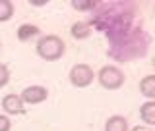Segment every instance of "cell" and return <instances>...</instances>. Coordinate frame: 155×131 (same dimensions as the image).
Here are the masks:
<instances>
[{"mask_svg": "<svg viewBox=\"0 0 155 131\" xmlns=\"http://www.w3.org/2000/svg\"><path fill=\"white\" fill-rule=\"evenodd\" d=\"M149 42H151V39H149L147 33L142 31V29H134L128 35H124L120 41L110 45L109 54L118 62H130L138 56H143L149 48Z\"/></svg>", "mask_w": 155, "mask_h": 131, "instance_id": "obj_1", "label": "cell"}, {"mask_svg": "<svg viewBox=\"0 0 155 131\" xmlns=\"http://www.w3.org/2000/svg\"><path fill=\"white\" fill-rule=\"evenodd\" d=\"M66 52V42L58 35H47L41 37L37 42V54L47 62H54Z\"/></svg>", "mask_w": 155, "mask_h": 131, "instance_id": "obj_2", "label": "cell"}, {"mask_svg": "<svg viewBox=\"0 0 155 131\" xmlns=\"http://www.w3.org/2000/svg\"><path fill=\"white\" fill-rule=\"evenodd\" d=\"M95 77L99 79L101 87H105V89H109V91L120 89V87L124 85V79H126L124 71L116 66H103Z\"/></svg>", "mask_w": 155, "mask_h": 131, "instance_id": "obj_3", "label": "cell"}, {"mask_svg": "<svg viewBox=\"0 0 155 131\" xmlns=\"http://www.w3.org/2000/svg\"><path fill=\"white\" fill-rule=\"evenodd\" d=\"M70 83L78 87V89H85V87H89L91 83H93L95 79V71L91 66L87 64H76L74 67L70 70Z\"/></svg>", "mask_w": 155, "mask_h": 131, "instance_id": "obj_4", "label": "cell"}, {"mask_svg": "<svg viewBox=\"0 0 155 131\" xmlns=\"http://www.w3.org/2000/svg\"><path fill=\"white\" fill-rule=\"evenodd\" d=\"M48 91L41 85H31L27 89H23V93L19 95V98L23 100V104H39L43 100H47Z\"/></svg>", "mask_w": 155, "mask_h": 131, "instance_id": "obj_5", "label": "cell"}, {"mask_svg": "<svg viewBox=\"0 0 155 131\" xmlns=\"http://www.w3.org/2000/svg\"><path fill=\"white\" fill-rule=\"evenodd\" d=\"M2 110L6 114H23V110H25V104H23V100L19 98V95H6L2 98Z\"/></svg>", "mask_w": 155, "mask_h": 131, "instance_id": "obj_6", "label": "cell"}, {"mask_svg": "<svg viewBox=\"0 0 155 131\" xmlns=\"http://www.w3.org/2000/svg\"><path fill=\"white\" fill-rule=\"evenodd\" d=\"M91 31H93V27H91L89 21H76L74 25L70 29V35L76 39V41H84L91 35Z\"/></svg>", "mask_w": 155, "mask_h": 131, "instance_id": "obj_7", "label": "cell"}, {"mask_svg": "<svg viewBox=\"0 0 155 131\" xmlns=\"http://www.w3.org/2000/svg\"><path fill=\"white\" fill-rule=\"evenodd\" d=\"M140 116H142V120L147 127L155 125V100H147L145 104L140 106Z\"/></svg>", "mask_w": 155, "mask_h": 131, "instance_id": "obj_8", "label": "cell"}, {"mask_svg": "<svg viewBox=\"0 0 155 131\" xmlns=\"http://www.w3.org/2000/svg\"><path fill=\"white\" fill-rule=\"evenodd\" d=\"M140 93L149 100L155 98V75H145L140 81Z\"/></svg>", "mask_w": 155, "mask_h": 131, "instance_id": "obj_9", "label": "cell"}, {"mask_svg": "<svg viewBox=\"0 0 155 131\" xmlns=\"http://www.w3.org/2000/svg\"><path fill=\"white\" fill-rule=\"evenodd\" d=\"M105 131H128V120L124 116H110L105 123Z\"/></svg>", "mask_w": 155, "mask_h": 131, "instance_id": "obj_10", "label": "cell"}, {"mask_svg": "<svg viewBox=\"0 0 155 131\" xmlns=\"http://www.w3.org/2000/svg\"><path fill=\"white\" fill-rule=\"evenodd\" d=\"M39 35V27L37 25H29V23H23L21 27L18 29V39L23 42L31 41V39H35Z\"/></svg>", "mask_w": 155, "mask_h": 131, "instance_id": "obj_11", "label": "cell"}, {"mask_svg": "<svg viewBox=\"0 0 155 131\" xmlns=\"http://www.w3.org/2000/svg\"><path fill=\"white\" fill-rule=\"evenodd\" d=\"M14 16V4L10 0H0V23L10 21Z\"/></svg>", "mask_w": 155, "mask_h": 131, "instance_id": "obj_12", "label": "cell"}, {"mask_svg": "<svg viewBox=\"0 0 155 131\" xmlns=\"http://www.w3.org/2000/svg\"><path fill=\"white\" fill-rule=\"evenodd\" d=\"M74 10H78V12H95L97 6H99V2H81V0H78V2H72L70 4Z\"/></svg>", "mask_w": 155, "mask_h": 131, "instance_id": "obj_13", "label": "cell"}, {"mask_svg": "<svg viewBox=\"0 0 155 131\" xmlns=\"http://www.w3.org/2000/svg\"><path fill=\"white\" fill-rule=\"evenodd\" d=\"M8 81H10V71H8V67L4 64H0V89L6 87Z\"/></svg>", "mask_w": 155, "mask_h": 131, "instance_id": "obj_14", "label": "cell"}, {"mask_svg": "<svg viewBox=\"0 0 155 131\" xmlns=\"http://www.w3.org/2000/svg\"><path fill=\"white\" fill-rule=\"evenodd\" d=\"M10 129H12V122H10V118L0 114V131H10Z\"/></svg>", "mask_w": 155, "mask_h": 131, "instance_id": "obj_15", "label": "cell"}, {"mask_svg": "<svg viewBox=\"0 0 155 131\" xmlns=\"http://www.w3.org/2000/svg\"><path fill=\"white\" fill-rule=\"evenodd\" d=\"M132 131H153V129L147 127V125H138V127H134Z\"/></svg>", "mask_w": 155, "mask_h": 131, "instance_id": "obj_16", "label": "cell"}, {"mask_svg": "<svg viewBox=\"0 0 155 131\" xmlns=\"http://www.w3.org/2000/svg\"><path fill=\"white\" fill-rule=\"evenodd\" d=\"M47 2H31V6H45Z\"/></svg>", "mask_w": 155, "mask_h": 131, "instance_id": "obj_17", "label": "cell"}]
</instances>
